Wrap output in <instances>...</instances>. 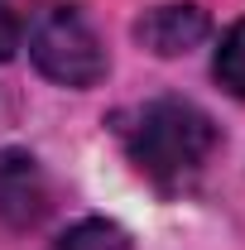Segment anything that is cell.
I'll use <instances>...</instances> for the list:
<instances>
[{
    "label": "cell",
    "mask_w": 245,
    "mask_h": 250,
    "mask_svg": "<svg viewBox=\"0 0 245 250\" xmlns=\"http://www.w3.org/2000/svg\"><path fill=\"white\" fill-rule=\"evenodd\" d=\"M116 135H121L130 164L159 188H183L187 178H197L221 140L212 116L183 96H154L144 106L121 111Z\"/></svg>",
    "instance_id": "1"
},
{
    "label": "cell",
    "mask_w": 245,
    "mask_h": 250,
    "mask_svg": "<svg viewBox=\"0 0 245 250\" xmlns=\"http://www.w3.org/2000/svg\"><path fill=\"white\" fill-rule=\"evenodd\" d=\"M29 58L34 67L72 92H87L106 77V48L77 5H43L29 24Z\"/></svg>",
    "instance_id": "2"
},
{
    "label": "cell",
    "mask_w": 245,
    "mask_h": 250,
    "mask_svg": "<svg viewBox=\"0 0 245 250\" xmlns=\"http://www.w3.org/2000/svg\"><path fill=\"white\" fill-rule=\"evenodd\" d=\"M48 217V178L24 149H0V221L10 231H29Z\"/></svg>",
    "instance_id": "3"
},
{
    "label": "cell",
    "mask_w": 245,
    "mask_h": 250,
    "mask_svg": "<svg viewBox=\"0 0 245 250\" xmlns=\"http://www.w3.org/2000/svg\"><path fill=\"white\" fill-rule=\"evenodd\" d=\"M207 29H212V20L202 5H154L140 15L135 39L159 58H178V53H192L207 39Z\"/></svg>",
    "instance_id": "4"
},
{
    "label": "cell",
    "mask_w": 245,
    "mask_h": 250,
    "mask_svg": "<svg viewBox=\"0 0 245 250\" xmlns=\"http://www.w3.org/2000/svg\"><path fill=\"white\" fill-rule=\"evenodd\" d=\"M48 250H130V236L106 217H87L77 226H67Z\"/></svg>",
    "instance_id": "5"
},
{
    "label": "cell",
    "mask_w": 245,
    "mask_h": 250,
    "mask_svg": "<svg viewBox=\"0 0 245 250\" xmlns=\"http://www.w3.org/2000/svg\"><path fill=\"white\" fill-rule=\"evenodd\" d=\"M212 72H216V82H221V87H226L231 96H245V20L226 29L221 48H216Z\"/></svg>",
    "instance_id": "6"
},
{
    "label": "cell",
    "mask_w": 245,
    "mask_h": 250,
    "mask_svg": "<svg viewBox=\"0 0 245 250\" xmlns=\"http://www.w3.org/2000/svg\"><path fill=\"white\" fill-rule=\"evenodd\" d=\"M20 39H24V24L0 5V62L5 58H15V48H20Z\"/></svg>",
    "instance_id": "7"
}]
</instances>
